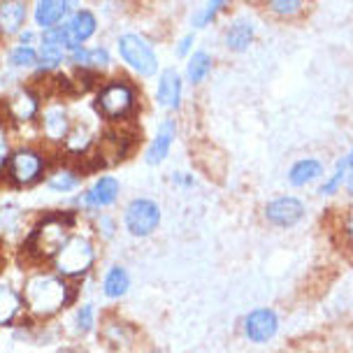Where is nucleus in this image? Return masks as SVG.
I'll list each match as a JSON object with an SVG mask.
<instances>
[{
	"mask_svg": "<svg viewBox=\"0 0 353 353\" xmlns=\"http://www.w3.org/2000/svg\"><path fill=\"white\" fill-rule=\"evenodd\" d=\"M21 298L33 319H52L70 302L72 288L61 274H33Z\"/></svg>",
	"mask_w": 353,
	"mask_h": 353,
	"instance_id": "f257e3e1",
	"label": "nucleus"
},
{
	"mask_svg": "<svg viewBox=\"0 0 353 353\" xmlns=\"http://www.w3.org/2000/svg\"><path fill=\"white\" fill-rule=\"evenodd\" d=\"M93 105L105 121L123 123L137 110V88L125 79H112L98 88Z\"/></svg>",
	"mask_w": 353,
	"mask_h": 353,
	"instance_id": "f03ea898",
	"label": "nucleus"
},
{
	"mask_svg": "<svg viewBox=\"0 0 353 353\" xmlns=\"http://www.w3.org/2000/svg\"><path fill=\"white\" fill-rule=\"evenodd\" d=\"M72 221L74 219L70 214H49V216H44L35 225L33 235L28 237L26 249L33 254V258L52 261L59 254V249L65 244V239L70 237Z\"/></svg>",
	"mask_w": 353,
	"mask_h": 353,
	"instance_id": "7ed1b4c3",
	"label": "nucleus"
},
{
	"mask_svg": "<svg viewBox=\"0 0 353 353\" xmlns=\"http://www.w3.org/2000/svg\"><path fill=\"white\" fill-rule=\"evenodd\" d=\"M49 172V161L40 149L33 147H17L10 151L8 163H5V174L8 181L17 188H28L42 181Z\"/></svg>",
	"mask_w": 353,
	"mask_h": 353,
	"instance_id": "20e7f679",
	"label": "nucleus"
},
{
	"mask_svg": "<svg viewBox=\"0 0 353 353\" xmlns=\"http://www.w3.org/2000/svg\"><path fill=\"white\" fill-rule=\"evenodd\" d=\"M56 272L68 279H77V276L86 274L96 263V247L88 237L70 235L65 244L59 249V254L52 258Z\"/></svg>",
	"mask_w": 353,
	"mask_h": 353,
	"instance_id": "39448f33",
	"label": "nucleus"
},
{
	"mask_svg": "<svg viewBox=\"0 0 353 353\" xmlns=\"http://www.w3.org/2000/svg\"><path fill=\"white\" fill-rule=\"evenodd\" d=\"M117 52L121 61L140 77H154L159 72V56L154 47L137 33H123L117 37Z\"/></svg>",
	"mask_w": 353,
	"mask_h": 353,
	"instance_id": "423d86ee",
	"label": "nucleus"
},
{
	"mask_svg": "<svg viewBox=\"0 0 353 353\" xmlns=\"http://www.w3.org/2000/svg\"><path fill=\"white\" fill-rule=\"evenodd\" d=\"M161 207L151 198H135L123 210V225L132 237H149L161 225Z\"/></svg>",
	"mask_w": 353,
	"mask_h": 353,
	"instance_id": "0eeeda50",
	"label": "nucleus"
},
{
	"mask_svg": "<svg viewBox=\"0 0 353 353\" xmlns=\"http://www.w3.org/2000/svg\"><path fill=\"white\" fill-rule=\"evenodd\" d=\"M40 112H42L40 96H37V91L30 86L17 88L14 93H10V96L5 98V117L14 125H28L37 121Z\"/></svg>",
	"mask_w": 353,
	"mask_h": 353,
	"instance_id": "6e6552de",
	"label": "nucleus"
},
{
	"mask_svg": "<svg viewBox=\"0 0 353 353\" xmlns=\"http://www.w3.org/2000/svg\"><path fill=\"white\" fill-rule=\"evenodd\" d=\"M121 195V184H119L117 176L105 174L100 179L93 181V186H88L84 193L79 195L77 207L86 212H96V210H105V207H112Z\"/></svg>",
	"mask_w": 353,
	"mask_h": 353,
	"instance_id": "1a4fd4ad",
	"label": "nucleus"
},
{
	"mask_svg": "<svg viewBox=\"0 0 353 353\" xmlns=\"http://www.w3.org/2000/svg\"><path fill=\"white\" fill-rule=\"evenodd\" d=\"M72 125V117L68 112V107L59 103V100H52L47 107H42L40 112V130L42 135L47 137L49 142L54 144H63L68 130Z\"/></svg>",
	"mask_w": 353,
	"mask_h": 353,
	"instance_id": "9d476101",
	"label": "nucleus"
},
{
	"mask_svg": "<svg viewBox=\"0 0 353 353\" xmlns=\"http://www.w3.org/2000/svg\"><path fill=\"white\" fill-rule=\"evenodd\" d=\"M61 147L72 159H84V156H88L96 149V128H93V123L84 121V119H72V125Z\"/></svg>",
	"mask_w": 353,
	"mask_h": 353,
	"instance_id": "9b49d317",
	"label": "nucleus"
},
{
	"mask_svg": "<svg viewBox=\"0 0 353 353\" xmlns=\"http://www.w3.org/2000/svg\"><path fill=\"white\" fill-rule=\"evenodd\" d=\"M302 216H305V203L293 198V195L274 198L265 207V219L272 225H279V228H291Z\"/></svg>",
	"mask_w": 353,
	"mask_h": 353,
	"instance_id": "f8f14e48",
	"label": "nucleus"
},
{
	"mask_svg": "<svg viewBox=\"0 0 353 353\" xmlns=\"http://www.w3.org/2000/svg\"><path fill=\"white\" fill-rule=\"evenodd\" d=\"M276 330H279V316H276V312H272V309H268V307L254 309V312L244 319V335L256 344L270 342V339L276 335Z\"/></svg>",
	"mask_w": 353,
	"mask_h": 353,
	"instance_id": "ddd939ff",
	"label": "nucleus"
},
{
	"mask_svg": "<svg viewBox=\"0 0 353 353\" xmlns=\"http://www.w3.org/2000/svg\"><path fill=\"white\" fill-rule=\"evenodd\" d=\"M28 21V0H0V37L10 40L23 30Z\"/></svg>",
	"mask_w": 353,
	"mask_h": 353,
	"instance_id": "4468645a",
	"label": "nucleus"
},
{
	"mask_svg": "<svg viewBox=\"0 0 353 353\" xmlns=\"http://www.w3.org/2000/svg\"><path fill=\"white\" fill-rule=\"evenodd\" d=\"M72 44H86L93 35L98 33V17L93 10H72L68 21H63Z\"/></svg>",
	"mask_w": 353,
	"mask_h": 353,
	"instance_id": "2eb2a0df",
	"label": "nucleus"
},
{
	"mask_svg": "<svg viewBox=\"0 0 353 353\" xmlns=\"http://www.w3.org/2000/svg\"><path fill=\"white\" fill-rule=\"evenodd\" d=\"M156 98L165 110H179L181 100H184V79H181V74L172 70V68L163 70L159 77V86H156Z\"/></svg>",
	"mask_w": 353,
	"mask_h": 353,
	"instance_id": "dca6fc26",
	"label": "nucleus"
},
{
	"mask_svg": "<svg viewBox=\"0 0 353 353\" xmlns=\"http://www.w3.org/2000/svg\"><path fill=\"white\" fill-rule=\"evenodd\" d=\"M174 137H176V123L174 119H163L159 130H156L154 140L149 142L147 147V163L149 165H161L163 161L170 156V149L174 144Z\"/></svg>",
	"mask_w": 353,
	"mask_h": 353,
	"instance_id": "f3484780",
	"label": "nucleus"
},
{
	"mask_svg": "<svg viewBox=\"0 0 353 353\" xmlns=\"http://www.w3.org/2000/svg\"><path fill=\"white\" fill-rule=\"evenodd\" d=\"M70 14L68 10V0H37L35 12H33V21L37 28H52L63 23V19Z\"/></svg>",
	"mask_w": 353,
	"mask_h": 353,
	"instance_id": "a211bd4d",
	"label": "nucleus"
},
{
	"mask_svg": "<svg viewBox=\"0 0 353 353\" xmlns=\"http://www.w3.org/2000/svg\"><path fill=\"white\" fill-rule=\"evenodd\" d=\"M254 40H256V28L249 19H237L225 30V47L235 54L247 52L251 44H254Z\"/></svg>",
	"mask_w": 353,
	"mask_h": 353,
	"instance_id": "6ab92c4d",
	"label": "nucleus"
},
{
	"mask_svg": "<svg viewBox=\"0 0 353 353\" xmlns=\"http://www.w3.org/2000/svg\"><path fill=\"white\" fill-rule=\"evenodd\" d=\"M128 291H130V274H128V270L121 268V265H112V268L105 272V279H103L105 298L119 300V298H123V295L128 293Z\"/></svg>",
	"mask_w": 353,
	"mask_h": 353,
	"instance_id": "aec40b11",
	"label": "nucleus"
},
{
	"mask_svg": "<svg viewBox=\"0 0 353 353\" xmlns=\"http://www.w3.org/2000/svg\"><path fill=\"white\" fill-rule=\"evenodd\" d=\"M21 307H23L21 293L14 291L10 283L0 281V325L12 323V321L19 316Z\"/></svg>",
	"mask_w": 353,
	"mask_h": 353,
	"instance_id": "412c9836",
	"label": "nucleus"
},
{
	"mask_svg": "<svg viewBox=\"0 0 353 353\" xmlns=\"http://www.w3.org/2000/svg\"><path fill=\"white\" fill-rule=\"evenodd\" d=\"M81 184V172L77 168H59L47 176L49 191L56 193H74Z\"/></svg>",
	"mask_w": 353,
	"mask_h": 353,
	"instance_id": "4be33fe9",
	"label": "nucleus"
},
{
	"mask_svg": "<svg viewBox=\"0 0 353 353\" xmlns=\"http://www.w3.org/2000/svg\"><path fill=\"white\" fill-rule=\"evenodd\" d=\"M212 56L207 54V52H195L188 56V63H186V79H188V84H193V86H198V84H203V81L210 77V72H212Z\"/></svg>",
	"mask_w": 353,
	"mask_h": 353,
	"instance_id": "5701e85b",
	"label": "nucleus"
},
{
	"mask_svg": "<svg viewBox=\"0 0 353 353\" xmlns=\"http://www.w3.org/2000/svg\"><path fill=\"white\" fill-rule=\"evenodd\" d=\"M8 63L14 70H35L37 65V47H28V44H14L8 54Z\"/></svg>",
	"mask_w": 353,
	"mask_h": 353,
	"instance_id": "b1692460",
	"label": "nucleus"
},
{
	"mask_svg": "<svg viewBox=\"0 0 353 353\" xmlns=\"http://www.w3.org/2000/svg\"><path fill=\"white\" fill-rule=\"evenodd\" d=\"M319 174H321V163L314 161V159H305V161H298L291 168V172H288V181H291L293 186H305L312 179H316Z\"/></svg>",
	"mask_w": 353,
	"mask_h": 353,
	"instance_id": "393cba45",
	"label": "nucleus"
},
{
	"mask_svg": "<svg viewBox=\"0 0 353 353\" xmlns=\"http://www.w3.org/2000/svg\"><path fill=\"white\" fill-rule=\"evenodd\" d=\"M225 3H228V0H207L205 8L193 17V26H195V28H205V26H210V23L214 21V19H216L219 12L225 8Z\"/></svg>",
	"mask_w": 353,
	"mask_h": 353,
	"instance_id": "a878e982",
	"label": "nucleus"
},
{
	"mask_svg": "<svg viewBox=\"0 0 353 353\" xmlns=\"http://www.w3.org/2000/svg\"><path fill=\"white\" fill-rule=\"evenodd\" d=\"M305 0H268V8L274 12L276 17H295L300 14Z\"/></svg>",
	"mask_w": 353,
	"mask_h": 353,
	"instance_id": "bb28decb",
	"label": "nucleus"
},
{
	"mask_svg": "<svg viewBox=\"0 0 353 353\" xmlns=\"http://www.w3.org/2000/svg\"><path fill=\"white\" fill-rule=\"evenodd\" d=\"M93 325H96V307L93 305H84L77 309V314H74V327H77L79 332H91Z\"/></svg>",
	"mask_w": 353,
	"mask_h": 353,
	"instance_id": "cd10ccee",
	"label": "nucleus"
},
{
	"mask_svg": "<svg viewBox=\"0 0 353 353\" xmlns=\"http://www.w3.org/2000/svg\"><path fill=\"white\" fill-rule=\"evenodd\" d=\"M346 170H349V163H346V159L344 161H339L337 163V170H335V174L330 176V179L325 181V186L321 188V193L323 195H332L339 188V184H342V179L346 176Z\"/></svg>",
	"mask_w": 353,
	"mask_h": 353,
	"instance_id": "c85d7f7f",
	"label": "nucleus"
},
{
	"mask_svg": "<svg viewBox=\"0 0 353 353\" xmlns=\"http://www.w3.org/2000/svg\"><path fill=\"white\" fill-rule=\"evenodd\" d=\"M170 181L176 188H193L195 186V176L191 172H184V170H176V172L170 174Z\"/></svg>",
	"mask_w": 353,
	"mask_h": 353,
	"instance_id": "c756f323",
	"label": "nucleus"
},
{
	"mask_svg": "<svg viewBox=\"0 0 353 353\" xmlns=\"http://www.w3.org/2000/svg\"><path fill=\"white\" fill-rule=\"evenodd\" d=\"M96 230L103 235L105 239H110V237H114V232H117V221L112 219V216H98V223H96Z\"/></svg>",
	"mask_w": 353,
	"mask_h": 353,
	"instance_id": "7c9ffc66",
	"label": "nucleus"
},
{
	"mask_svg": "<svg viewBox=\"0 0 353 353\" xmlns=\"http://www.w3.org/2000/svg\"><path fill=\"white\" fill-rule=\"evenodd\" d=\"M193 42H195V37H193V35H184V37H181V40L176 42V49H174L176 59H186V56H191Z\"/></svg>",
	"mask_w": 353,
	"mask_h": 353,
	"instance_id": "2f4dec72",
	"label": "nucleus"
},
{
	"mask_svg": "<svg viewBox=\"0 0 353 353\" xmlns=\"http://www.w3.org/2000/svg\"><path fill=\"white\" fill-rule=\"evenodd\" d=\"M8 156H10V144H8V137L0 132V170H5V163H8Z\"/></svg>",
	"mask_w": 353,
	"mask_h": 353,
	"instance_id": "473e14b6",
	"label": "nucleus"
},
{
	"mask_svg": "<svg viewBox=\"0 0 353 353\" xmlns=\"http://www.w3.org/2000/svg\"><path fill=\"white\" fill-rule=\"evenodd\" d=\"M17 42L19 44H28V47H35L37 35L33 33V30H21V33L17 35Z\"/></svg>",
	"mask_w": 353,
	"mask_h": 353,
	"instance_id": "72a5a7b5",
	"label": "nucleus"
},
{
	"mask_svg": "<svg viewBox=\"0 0 353 353\" xmlns=\"http://www.w3.org/2000/svg\"><path fill=\"white\" fill-rule=\"evenodd\" d=\"M349 172V179H346V188H349V193H353V165L346 170Z\"/></svg>",
	"mask_w": 353,
	"mask_h": 353,
	"instance_id": "f704fd0d",
	"label": "nucleus"
},
{
	"mask_svg": "<svg viewBox=\"0 0 353 353\" xmlns=\"http://www.w3.org/2000/svg\"><path fill=\"white\" fill-rule=\"evenodd\" d=\"M346 163H349V168L353 165V151H351V156H349V159H346Z\"/></svg>",
	"mask_w": 353,
	"mask_h": 353,
	"instance_id": "c9c22d12",
	"label": "nucleus"
}]
</instances>
